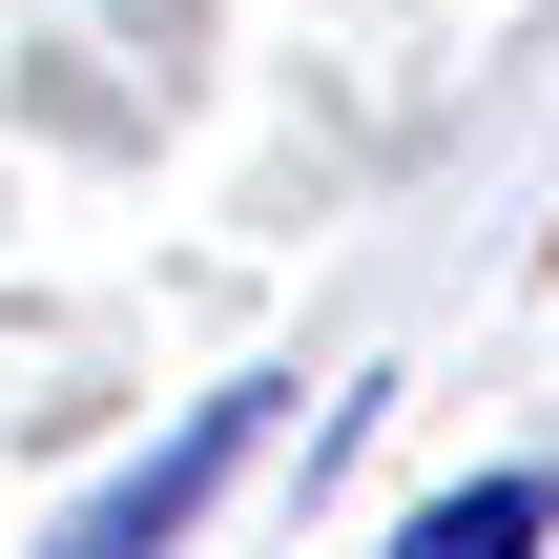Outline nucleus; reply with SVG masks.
Masks as SVG:
<instances>
[{
	"label": "nucleus",
	"mask_w": 559,
	"mask_h": 559,
	"mask_svg": "<svg viewBox=\"0 0 559 559\" xmlns=\"http://www.w3.org/2000/svg\"><path fill=\"white\" fill-rule=\"evenodd\" d=\"M249 436H270V373L187 394V415H166V436H145V456H124V477H104V498H83L41 559H187V539H207V498L249 477Z\"/></svg>",
	"instance_id": "nucleus-1"
},
{
	"label": "nucleus",
	"mask_w": 559,
	"mask_h": 559,
	"mask_svg": "<svg viewBox=\"0 0 559 559\" xmlns=\"http://www.w3.org/2000/svg\"><path fill=\"white\" fill-rule=\"evenodd\" d=\"M539 539H559V477L539 456H498V477H456V498L394 519V559H539Z\"/></svg>",
	"instance_id": "nucleus-2"
}]
</instances>
